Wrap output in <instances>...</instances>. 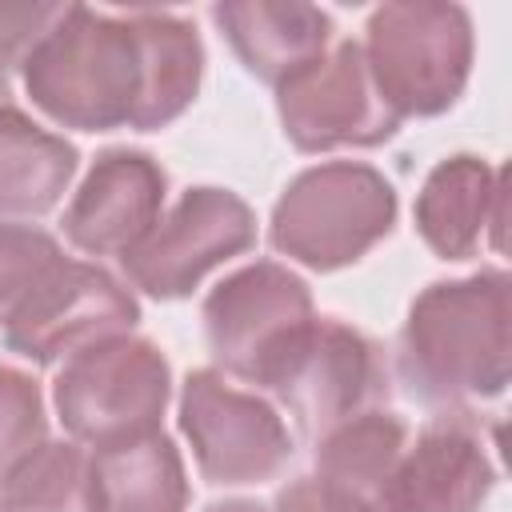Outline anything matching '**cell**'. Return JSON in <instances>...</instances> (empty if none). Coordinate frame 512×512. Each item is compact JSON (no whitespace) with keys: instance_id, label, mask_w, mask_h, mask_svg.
Returning a JSON list of instances; mask_svg holds the SVG:
<instances>
[{"instance_id":"cell-1","label":"cell","mask_w":512,"mask_h":512,"mask_svg":"<svg viewBox=\"0 0 512 512\" xmlns=\"http://www.w3.org/2000/svg\"><path fill=\"white\" fill-rule=\"evenodd\" d=\"M204 48L176 12H100L68 4L64 20L24 60L36 108L80 132L172 124L200 88Z\"/></svg>"},{"instance_id":"cell-2","label":"cell","mask_w":512,"mask_h":512,"mask_svg":"<svg viewBox=\"0 0 512 512\" xmlns=\"http://www.w3.org/2000/svg\"><path fill=\"white\" fill-rule=\"evenodd\" d=\"M396 372L412 400L460 404L508 384V276L476 272L424 288L404 320Z\"/></svg>"},{"instance_id":"cell-3","label":"cell","mask_w":512,"mask_h":512,"mask_svg":"<svg viewBox=\"0 0 512 512\" xmlns=\"http://www.w3.org/2000/svg\"><path fill=\"white\" fill-rule=\"evenodd\" d=\"M268 388L308 440H324L352 416L376 412L388 400V368L376 340L336 316L300 324L252 376Z\"/></svg>"},{"instance_id":"cell-4","label":"cell","mask_w":512,"mask_h":512,"mask_svg":"<svg viewBox=\"0 0 512 512\" xmlns=\"http://www.w3.org/2000/svg\"><path fill=\"white\" fill-rule=\"evenodd\" d=\"M364 60L380 100L404 116H440L468 84L472 20L456 4L404 0L384 4L368 20Z\"/></svg>"},{"instance_id":"cell-5","label":"cell","mask_w":512,"mask_h":512,"mask_svg":"<svg viewBox=\"0 0 512 512\" xmlns=\"http://www.w3.org/2000/svg\"><path fill=\"white\" fill-rule=\"evenodd\" d=\"M392 220V184L368 164L332 160L300 172L284 188L272 208V244L316 272H336L380 244Z\"/></svg>"},{"instance_id":"cell-6","label":"cell","mask_w":512,"mask_h":512,"mask_svg":"<svg viewBox=\"0 0 512 512\" xmlns=\"http://www.w3.org/2000/svg\"><path fill=\"white\" fill-rule=\"evenodd\" d=\"M168 392L172 376L156 344L108 336L64 360L52 400L72 440L100 452L160 432Z\"/></svg>"},{"instance_id":"cell-7","label":"cell","mask_w":512,"mask_h":512,"mask_svg":"<svg viewBox=\"0 0 512 512\" xmlns=\"http://www.w3.org/2000/svg\"><path fill=\"white\" fill-rule=\"evenodd\" d=\"M256 240L252 208L228 188H188L164 220L128 252L124 272L128 280L156 296L180 300L188 296L216 264L240 256Z\"/></svg>"},{"instance_id":"cell-8","label":"cell","mask_w":512,"mask_h":512,"mask_svg":"<svg viewBox=\"0 0 512 512\" xmlns=\"http://www.w3.org/2000/svg\"><path fill=\"white\" fill-rule=\"evenodd\" d=\"M180 428L208 484H264L292 460L284 420L220 372L200 368L180 392Z\"/></svg>"},{"instance_id":"cell-9","label":"cell","mask_w":512,"mask_h":512,"mask_svg":"<svg viewBox=\"0 0 512 512\" xmlns=\"http://www.w3.org/2000/svg\"><path fill=\"white\" fill-rule=\"evenodd\" d=\"M284 136L300 152L372 148L396 136L400 116L380 100L364 48L356 40L336 44L316 64L276 88Z\"/></svg>"},{"instance_id":"cell-10","label":"cell","mask_w":512,"mask_h":512,"mask_svg":"<svg viewBox=\"0 0 512 512\" xmlns=\"http://www.w3.org/2000/svg\"><path fill=\"white\" fill-rule=\"evenodd\" d=\"M136 320L140 308L132 292L104 268L60 260L4 324V344L24 360L56 364L108 336H128Z\"/></svg>"},{"instance_id":"cell-11","label":"cell","mask_w":512,"mask_h":512,"mask_svg":"<svg viewBox=\"0 0 512 512\" xmlns=\"http://www.w3.org/2000/svg\"><path fill=\"white\" fill-rule=\"evenodd\" d=\"M308 320H312L308 284L272 260H256L232 272L204 300V332L216 364L248 384L256 368Z\"/></svg>"},{"instance_id":"cell-12","label":"cell","mask_w":512,"mask_h":512,"mask_svg":"<svg viewBox=\"0 0 512 512\" xmlns=\"http://www.w3.org/2000/svg\"><path fill=\"white\" fill-rule=\"evenodd\" d=\"M168 176L148 152L108 148L96 156L64 212V236L88 256H128L160 220Z\"/></svg>"},{"instance_id":"cell-13","label":"cell","mask_w":512,"mask_h":512,"mask_svg":"<svg viewBox=\"0 0 512 512\" xmlns=\"http://www.w3.org/2000/svg\"><path fill=\"white\" fill-rule=\"evenodd\" d=\"M496 484L488 448L468 412L436 416L412 448H404L388 512H480Z\"/></svg>"},{"instance_id":"cell-14","label":"cell","mask_w":512,"mask_h":512,"mask_svg":"<svg viewBox=\"0 0 512 512\" xmlns=\"http://www.w3.org/2000/svg\"><path fill=\"white\" fill-rule=\"evenodd\" d=\"M416 228L440 260H468L480 248V236L492 228V244L504 236V172L488 168L480 156L440 160L420 196Z\"/></svg>"},{"instance_id":"cell-15","label":"cell","mask_w":512,"mask_h":512,"mask_svg":"<svg viewBox=\"0 0 512 512\" xmlns=\"http://www.w3.org/2000/svg\"><path fill=\"white\" fill-rule=\"evenodd\" d=\"M212 20L228 36L240 64L272 88H280L284 80H292L296 72L316 64L332 40L328 12L312 8V4H296V0H288V4L228 0V4L212 8Z\"/></svg>"},{"instance_id":"cell-16","label":"cell","mask_w":512,"mask_h":512,"mask_svg":"<svg viewBox=\"0 0 512 512\" xmlns=\"http://www.w3.org/2000/svg\"><path fill=\"white\" fill-rule=\"evenodd\" d=\"M76 172V148L0 104V216H44Z\"/></svg>"},{"instance_id":"cell-17","label":"cell","mask_w":512,"mask_h":512,"mask_svg":"<svg viewBox=\"0 0 512 512\" xmlns=\"http://www.w3.org/2000/svg\"><path fill=\"white\" fill-rule=\"evenodd\" d=\"M100 512H184L188 480L164 432L92 452Z\"/></svg>"},{"instance_id":"cell-18","label":"cell","mask_w":512,"mask_h":512,"mask_svg":"<svg viewBox=\"0 0 512 512\" xmlns=\"http://www.w3.org/2000/svg\"><path fill=\"white\" fill-rule=\"evenodd\" d=\"M404 440H408L404 420L384 408L352 416L340 428H332L324 440H316V476H324V480L356 492L360 500L376 504L380 512H388L392 476L408 448Z\"/></svg>"},{"instance_id":"cell-19","label":"cell","mask_w":512,"mask_h":512,"mask_svg":"<svg viewBox=\"0 0 512 512\" xmlns=\"http://www.w3.org/2000/svg\"><path fill=\"white\" fill-rule=\"evenodd\" d=\"M0 512H100L92 452L76 440L44 444L0 488Z\"/></svg>"},{"instance_id":"cell-20","label":"cell","mask_w":512,"mask_h":512,"mask_svg":"<svg viewBox=\"0 0 512 512\" xmlns=\"http://www.w3.org/2000/svg\"><path fill=\"white\" fill-rule=\"evenodd\" d=\"M44 436L48 420L40 384L20 368L0 364V488L24 460H32L44 448Z\"/></svg>"},{"instance_id":"cell-21","label":"cell","mask_w":512,"mask_h":512,"mask_svg":"<svg viewBox=\"0 0 512 512\" xmlns=\"http://www.w3.org/2000/svg\"><path fill=\"white\" fill-rule=\"evenodd\" d=\"M64 260L60 244L28 224H0V324L16 316L28 292Z\"/></svg>"},{"instance_id":"cell-22","label":"cell","mask_w":512,"mask_h":512,"mask_svg":"<svg viewBox=\"0 0 512 512\" xmlns=\"http://www.w3.org/2000/svg\"><path fill=\"white\" fill-rule=\"evenodd\" d=\"M68 4H4L0 0V68H24L36 44L64 20Z\"/></svg>"},{"instance_id":"cell-23","label":"cell","mask_w":512,"mask_h":512,"mask_svg":"<svg viewBox=\"0 0 512 512\" xmlns=\"http://www.w3.org/2000/svg\"><path fill=\"white\" fill-rule=\"evenodd\" d=\"M276 512H380V508L324 476H300L288 488H280Z\"/></svg>"},{"instance_id":"cell-24","label":"cell","mask_w":512,"mask_h":512,"mask_svg":"<svg viewBox=\"0 0 512 512\" xmlns=\"http://www.w3.org/2000/svg\"><path fill=\"white\" fill-rule=\"evenodd\" d=\"M208 512H264V508L252 500H224V504H212Z\"/></svg>"},{"instance_id":"cell-25","label":"cell","mask_w":512,"mask_h":512,"mask_svg":"<svg viewBox=\"0 0 512 512\" xmlns=\"http://www.w3.org/2000/svg\"><path fill=\"white\" fill-rule=\"evenodd\" d=\"M4 96H8V84H4V72H0V104H4Z\"/></svg>"}]
</instances>
